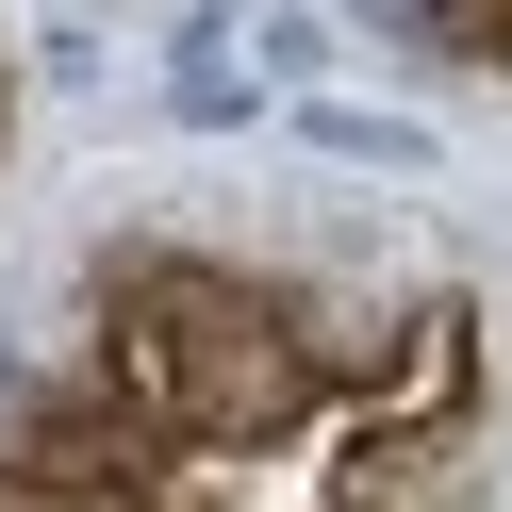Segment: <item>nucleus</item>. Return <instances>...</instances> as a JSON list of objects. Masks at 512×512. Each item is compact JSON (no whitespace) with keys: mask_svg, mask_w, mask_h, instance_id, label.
Segmentation results:
<instances>
[{"mask_svg":"<svg viewBox=\"0 0 512 512\" xmlns=\"http://www.w3.org/2000/svg\"><path fill=\"white\" fill-rule=\"evenodd\" d=\"M83 364H100L182 463H248V446H281L331 397V380H314V331H298V281L215 265V248H116L100 298H83Z\"/></svg>","mask_w":512,"mask_h":512,"instance_id":"obj_1","label":"nucleus"},{"mask_svg":"<svg viewBox=\"0 0 512 512\" xmlns=\"http://www.w3.org/2000/svg\"><path fill=\"white\" fill-rule=\"evenodd\" d=\"M281 133H298L314 166H364V182H413V166H446V149H430V116H397V100H298Z\"/></svg>","mask_w":512,"mask_h":512,"instance_id":"obj_2","label":"nucleus"},{"mask_svg":"<svg viewBox=\"0 0 512 512\" xmlns=\"http://www.w3.org/2000/svg\"><path fill=\"white\" fill-rule=\"evenodd\" d=\"M166 100L199 116V133H232V116L265 100V83H248V50H232V34H215V17H199V34H166Z\"/></svg>","mask_w":512,"mask_h":512,"instance_id":"obj_3","label":"nucleus"},{"mask_svg":"<svg viewBox=\"0 0 512 512\" xmlns=\"http://www.w3.org/2000/svg\"><path fill=\"white\" fill-rule=\"evenodd\" d=\"M17 397H34V364H17V331H0V430H17Z\"/></svg>","mask_w":512,"mask_h":512,"instance_id":"obj_4","label":"nucleus"}]
</instances>
